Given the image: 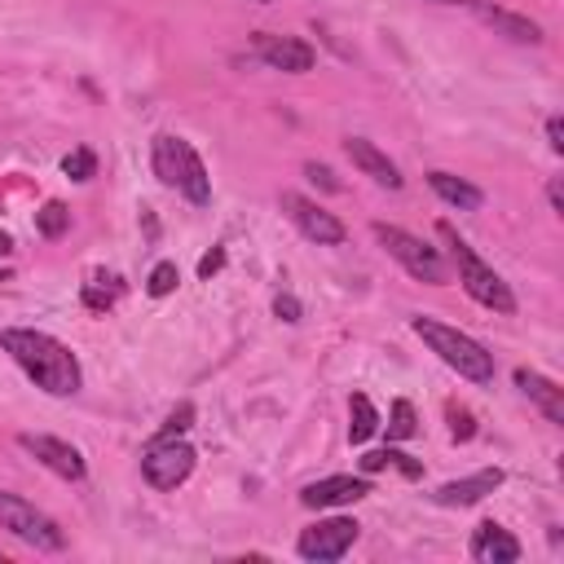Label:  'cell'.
Segmentation results:
<instances>
[{"instance_id": "1", "label": "cell", "mask_w": 564, "mask_h": 564, "mask_svg": "<svg viewBox=\"0 0 564 564\" xmlns=\"http://www.w3.org/2000/svg\"><path fill=\"white\" fill-rule=\"evenodd\" d=\"M0 348L22 366V375L44 388L48 397H75L84 388V370H79V357L53 339L48 330H35V326H4L0 330Z\"/></svg>"}, {"instance_id": "2", "label": "cell", "mask_w": 564, "mask_h": 564, "mask_svg": "<svg viewBox=\"0 0 564 564\" xmlns=\"http://www.w3.org/2000/svg\"><path fill=\"white\" fill-rule=\"evenodd\" d=\"M410 330H414L449 370H458L467 383H494V352H489L480 339H471L467 330L445 326V322H436V317H427V313H414V317H410Z\"/></svg>"}, {"instance_id": "3", "label": "cell", "mask_w": 564, "mask_h": 564, "mask_svg": "<svg viewBox=\"0 0 564 564\" xmlns=\"http://www.w3.org/2000/svg\"><path fill=\"white\" fill-rule=\"evenodd\" d=\"M150 163H154V176H159L167 189L185 194L194 207H207V203H212V176H207L198 150H194L185 137L159 132L154 145H150Z\"/></svg>"}, {"instance_id": "4", "label": "cell", "mask_w": 564, "mask_h": 564, "mask_svg": "<svg viewBox=\"0 0 564 564\" xmlns=\"http://www.w3.org/2000/svg\"><path fill=\"white\" fill-rule=\"evenodd\" d=\"M436 234L445 238V247H449V260H454V269H458V282H463V291L476 300V304H485V308H494V313H516V295H511V286L494 273V264H485L463 238H458V229L449 225V220H441L436 225Z\"/></svg>"}, {"instance_id": "5", "label": "cell", "mask_w": 564, "mask_h": 564, "mask_svg": "<svg viewBox=\"0 0 564 564\" xmlns=\"http://www.w3.org/2000/svg\"><path fill=\"white\" fill-rule=\"evenodd\" d=\"M370 229H375L379 247H383L410 278H419V282H427V286H445V282H449V269H445L441 251L427 247L419 234H410V229H401V225H383V220H375Z\"/></svg>"}, {"instance_id": "6", "label": "cell", "mask_w": 564, "mask_h": 564, "mask_svg": "<svg viewBox=\"0 0 564 564\" xmlns=\"http://www.w3.org/2000/svg\"><path fill=\"white\" fill-rule=\"evenodd\" d=\"M0 529H9L31 551H66L62 524L53 516H44L35 502H26L22 494H9V489H0Z\"/></svg>"}, {"instance_id": "7", "label": "cell", "mask_w": 564, "mask_h": 564, "mask_svg": "<svg viewBox=\"0 0 564 564\" xmlns=\"http://www.w3.org/2000/svg\"><path fill=\"white\" fill-rule=\"evenodd\" d=\"M194 463H198L194 445H185L181 436H154L150 449L141 454V476H145L154 489H176V485L189 480Z\"/></svg>"}, {"instance_id": "8", "label": "cell", "mask_w": 564, "mask_h": 564, "mask_svg": "<svg viewBox=\"0 0 564 564\" xmlns=\"http://www.w3.org/2000/svg\"><path fill=\"white\" fill-rule=\"evenodd\" d=\"M357 533H361V524H357V520H348V516H330V520L308 524V529L295 538V551H300V560L330 564V560H344V555L352 551Z\"/></svg>"}, {"instance_id": "9", "label": "cell", "mask_w": 564, "mask_h": 564, "mask_svg": "<svg viewBox=\"0 0 564 564\" xmlns=\"http://www.w3.org/2000/svg\"><path fill=\"white\" fill-rule=\"evenodd\" d=\"M278 203H282L286 220H291L308 242H317V247H339V242L348 238L344 220H339L335 212H326L322 203H313V198H304V194H295V189H282Z\"/></svg>"}, {"instance_id": "10", "label": "cell", "mask_w": 564, "mask_h": 564, "mask_svg": "<svg viewBox=\"0 0 564 564\" xmlns=\"http://www.w3.org/2000/svg\"><path fill=\"white\" fill-rule=\"evenodd\" d=\"M18 445H22L40 467H48V471L62 476V480H84V476H88L84 454H79L70 441H62V436H48V432H18Z\"/></svg>"}, {"instance_id": "11", "label": "cell", "mask_w": 564, "mask_h": 564, "mask_svg": "<svg viewBox=\"0 0 564 564\" xmlns=\"http://www.w3.org/2000/svg\"><path fill=\"white\" fill-rule=\"evenodd\" d=\"M251 53H256L269 70H286V75H304V70H313V62H317L313 44H304V40H295V35H273V31H256V35H251Z\"/></svg>"}, {"instance_id": "12", "label": "cell", "mask_w": 564, "mask_h": 564, "mask_svg": "<svg viewBox=\"0 0 564 564\" xmlns=\"http://www.w3.org/2000/svg\"><path fill=\"white\" fill-rule=\"evenodd\" d=\"M370 494V480L366 476H326V480H313L300 489V502L308 511H326V507H348L357 498Z\"/></svg>"}, {"instance_id": "13", "label": "cell", "mask_w": 564, "mask_h": 564, "mask_svg": "<svg viewBox=\"0 0 564 564\" xmlns=\"http://www.w3.org/2000/svg\"><path fill=\"white\" fill-rule=\"evenodd\" d=\"M344 154H348L352 167H357L361 176H370L375 185H383V189H401V185H405L401 167H397L375 141H366V137H348V141H344Z\"/></svg>"}, {"instance_id": "14", "label": "cell", "mask_w": 564, "mask_h": 564, "mask_svg": "<svg viewBox=\"0 0 564 564\" xmlns=\"http://www.w3.org/2000/svg\"><path fill=\"white\" fill-rule=\"evenodd\" d=\"M498 485H502V467H480V471H471V476H463V480H445V485L432 494V502H436V507H476V502L489 498Z\"/></svg>"}, {"instance_id": "15", "label": "cell", "mask_w": 564, "mask_h": 564, "mask_svg": "<svg viewBox=\"0 0 564 564\" xmlns=\"http://www.w3.org/2000/svg\"><path fill=\"white\" fill-rule=\"evenodd\" d=\"M471 560L480 564H516L520 560V542L511 538V529H502L498 520H480L471 529V542H467Z\"/></svg>"}, {"instance_id": "16", "label": "cell", "mask_w": 564, "mask_h": 564, "mask_svg": "<svg viewBox=\"0 0 564 564\" xmlns=\"http://www.w3.org/2000/svg\"><path fill=\"white\" fill-rule=\"evenodd\" d=\"M516 388L542 410V419L546 423H564V388L555 383V379H546V375H538V370H529V366H520L516 370Z\"/></svg>"}, {"instance_id": "17", "label": "cell", "mask_w": 564, "mask_h": 564, "mask_svg": "<svg viewBox=\"0 0 564 564\" xmlns=\"http://www.w3.org/2000/svg\"><path fill=\"white\" fill-rule=\"evenodd\" d=\"M471 4H476V13H480L494 31H502L507 40H516V44H542V26H538L533 18L511 13V9H498V4H485V0H471Z\"/></svg>"}, {"instance_id": "18", "label": "cell", "mask_w": 564, "mask_h": 564, "mask_svg": "<svg viewBox=\"0 0 564 564\" xmlns=\"http://www.w3.org/2000/svg\"><path fill=\"white\" fill-rule=\"evenodd\" d=\"M427 185H432V194L441 198V203H449V207H458V212H476L480 203H485V194L471 185V181H463V176H454V172H427Z\"/></svg>"}, {"instance_id": "19", "label": "cell", "mask_w": 564, "mask_h": 564, "mask_svg": "<svg viewBox=\"0 0 564 564\" xmlns=\"http://www.w3.org/2000/svg\"><path fill=\"white\" fill-rule=\"evenodd\" d=\"M375 432H379V410H375V401H370L366 392H352V397H348V441L361 445V441H370Z\"/></svg>"}, {"instance_id": "20", "label": "cell", "mask_w": 564, "mask_h": 564, "mask_svg": "<svg viewBox=\"0 0 564 564\" xmlns=\"http://www.w3.org/2000/svg\"><path fill=\"white\" fill-rule=\"evenodd\" d=\"M388 467H397V471L410 476V480L423 476V463H414L410 454H401V449H392V445H388V449H375V454L361 458V471H366V476H370V471H388Z\"/></svg>"}, {"instance_id": "21", "label": "cell", "mask_w": 564, "mask_h": 564, "mask_svg": "<svg viewBox=\"0 0 564 564\" xmlns=\"http://www.w3.org/2000/svg\"><path fill=\"white\" fill-rule=\"evenodd\" d=\"M66 225H70V212H66L57 198H48V203L35 212V229H40L44 238H62V234H66Z\"/></svg>"}, {"instance_id": "22", "label": "cell", "mask_w": 564, "mask_h": 564, "mask_svg": "<svg viewBox=\"0 0 564 564\" xmlns=\"http://www.w3.org/2000/svg\"><path fill=\"white\" fill-rule=\"evenodd\" d=\"M414 427H419L414 405L410 401H392V410H388V441H410Z\"/></svg>"}, {"instance_id": "23", "label": "cell", "mask_w": 564, "mask_h": 564, "mask_svg": "<svg viewBox=\"0 0 564 564\" xmlns=\"http://www.w3.org/2000/svg\"><path fill=\"white\" fill-rule=\"evenodd\" d=\"M176 282H181L176 264H172V260H159V264L150 269V278H145V291H150L154 300H163V295H172V291H176Z\"/></svg>"}, {"instance_id": "24", "label": "cell", "mask_w": 564, "mask_h": 564, "mask_svg": "<svg viewBox=\"0 0 564 564\" xmlns=\"http://www.w3.org/2000/svg\"><path fill=\"white\" fill-rule=\"evenodd\" d=\"M119 291H123L119 278H93V282L84 286V304H88V308H110V304L119 300Z\"/></svg>"}, {"instance_id": "25", "label": "cell", "mask_w": 564, "mask_h": 564, "mask_svg": "<svg viewBox=\"0 0 564 564\" xmlns=\"http://www.w3.org/2000/svg\"><path fill=\"white\" fill-rule=\"evenodd\" d=\"M62 172H66L70 181H88V176L97 172V154H93L88 145H79V150H70V154L62 159Z\"/></svg>"}, {"instance_id": "26", "label": "cell", "mask_w": 564, "mask_h": 564, "mask_svg": "<svg viewBox=\"0 0 564 564\" xmlns=\"http://www.w3.org/2000/svg\"><path fill=\"white\" fill-rule=\"evenodd\" d=\"M445 414H449V436H454V441H471V436H476V419H471V410L449 405Z\"/></svg>"}, {"instance_id": "27", "label": "cell", "mask_w": 564, "mask_h": 564, "mask_svg": "<svg viewBox=\"0 0 564 564\" xmlns=\"http://www.w3.org/2000/svg\"><path fill=\"white\" fill-rule=\"evenodd\" d=\"M189 423H194V405H189V401H181V405L167 414V423L159 427V436H181Z\"/></svg>"}, {"instance_id": "28", "label": "cell", "mask_w": 564, "mask_h": 564, "mask_svg": "<svg viewBox=\"0 0 564 564\" xmlns=\"http://www.w3.org/2000/svg\"><path fill=\"white\" fill-rule=\"evenodd\" d=\"M304 176H308V181H317V185H322V189H330V194L339 189V181H335V172H330L326 163H304Z\"/></svg>"}, {"instance_id": "29", "label": "cell", "mask_w": 564, "mask_h": 564, "mask_svg": "<svg viewBox=\"0 0 564 564\" xmlns=\"http://www.w3.org/2000/svg\"><path fill=\"white\" fill-rule=\"evenodd\" d=\"M273 313H278L282 322H300V313H304V308H300V300H295V295H278V300H273Z\"/></svg>"}, {"instance_id": "30", "label": "cell", "mask_w": 564, "mask_h": 564, "mask_svg": "<svg viewBox=\"0 0 564 564\" xmlns=\"http://www.w3.org/2000/svg\"><path fill=\"white\" fill-rule=\"evenodd\" d=\"M546 145H551V154H564V123H560V115L546 119Z\"/></svg>"}, {"instance_id": "31", "label": "cell", "mask_w": 564, "mask_h": 564, "mask_svg": "<svg viewBox=\"0 0 564 564\" xmlns=\"http://www.w3.org/2000/svg\"><path fill=\"white\" fill-rule=\"evenodd\" d=\"M546 198H551V212H555V216H564V185H560V176H551V181H546Z\"/></svg>"}, {"instance_id": "32", "label": "cell", "mask_w": 564, "mask_h": 564, "mask_svg": "<svg viewBox=\"0 0 564 564\" xmlns=\"http://www.w3.org/2000/svg\"><path fill=\"white\" fill-rule=\"evenodd\" d=\"M220 264H225V251H220V247H216V251H207V256H203V260H198V278H212V273H216V269H220Z\"/></svg>"}, {"instance_id": "33", "label": "cell", "mask_w": 564, "mask_h": 564, "mask_svg": "<svg viewBox=\"0 0 564 564\" xmlns=\"http://www.w3.org/2000/svg\"><path fill=\"white\" fill-rule=\"evenodd\" d=\"M9 251H13V238H9L4 229H0V256H9Z\"/></svg>"}, {"instance_id": "34", "label": "cell", "mask_w": 564, "mask_h": 564, "mask_svg": "<svg viewBox=\"0 0 564 564\" xmlns=\"http://www.w3.org/2000/svg\"><path fill=\"white\" fill-rule=\"evenodd\" d=\"M436 4H471V0H436Z\"/></svg>"}, {"instance_id": "35", "label": "cell", "mask_w": 564, "mask_h": 564, "mask_svg": "<svg viewBox=\"0 0 564 564\" xmlns=\"http://www.w3.org/2000/svg\"><path fill=\"white\" fill-rule=\"evenodd\" d=\"M4 278H9V269H0V282H4Z\"/></svg>"}, {"instance_id": "36", "label": "cell", "mask_w": 564, "mask_h": 564, "mask_svg": "<svg viewBox=\"0 0 564 564\" xmlns=\"http://www.w3.org/2000/svg\"><path fill=\"white\" fill-rule=\"evenodd\" d=\"M0 564H9V560H4V555H0Z\"/></svg>"}]
</instances>
